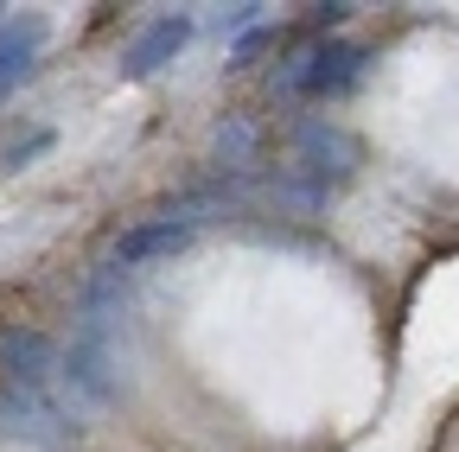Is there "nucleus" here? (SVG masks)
I'll use <instances>...</instances> for the list:
<instances>
[{
	"instance_id": "nucleus-1",
	"label": "nucleus",
	"mask_w": 459,
	"mask_h": 452,
	"mask_svg": "<svg viewBox=\"0 0 459 452\" xmlns=\"http://www.w3.org/2000/svg\"><path fill=\"white\" fill-rule=\"evenodd\" d=\"M370 64H377V45H364V38H319V45H300V51H287V58L268 71V96H281V102H344L351 90H364V77H370Z\"/></svg>"
},
{
	"instance_id": "nucleus-2",
	"label": "nucleus",
	"mask_w": 459,
	"mask_h": 452,
	"mask_svg": "<svg viewBox=\"0 0 459 452\" xmlns=\"http://www.w3.org/2000/svg\"><path fill=\"white\" fill-rule=\"evenodd\" d=\"M0 439L32 452H71L83 439V408L65 388H0Z\"/></svg>"
},
{
	"instance_id": "nucleus-3",
	"label": "nucleus",
	"mask_w": 459,
	"mask_h": 452,
	"mask_svg": "<svg viewBox=\"0 0 459 452\" xmlns=\"http://www.w3.org/2000/svg\"><path fill=\"white\" fill-rule=\"evenodd\" d=\"M57 382H65V395L77 408H115L122 402V325H71Z\"/></svg>"
},
{
	"instance_id": "nucleus-4",
	"label": "nucleus",
	"mask_w": 459,
	"mask_h": 452,
	"mask_svg": "<svg viewBox=\"0 0 459 452\" xmlns=\"http://www.w3.org/2000/svg\"><path fill=\"white\" fill-rule=\"evenodd\" d=\"M192 38H198V13H186V7L147 13V20L134 26V38L115 51V83H147V77H160L172 58H186Z\"/></svg>"
},
{
	"instance_id": "nucleus-5",
	"label": "nucleus",
	"mask_w": 459,
	"mask_h": 452,
	"mask_svg": "<svg viewBox=\"0 0 459 452\" xmlns=\"http://www.w3.org/2000/svg\"><path fill=\"white\" fill-rule=\"evenodd\" d=\"M287 159L313 166L319 179H332L344 192L358 179V166H364V141L344 128L338 115H294V122H287Z\"/></svg>"
},
{
	"instance_id": "nucleus-6",
	"label": "nucleus",
	"mask_w": 459,
	"mask_h": 452,
	"mask_svg": "<svg viewBox=\"0 0 459 452\" xmlns=\"http://www.w3.org/2000/svg\"><path fill=\"white\" fill-rule=\"evenodd\" d=\"M65 370V345L32 325V319H7L0 325V388H57Z\"/></svg>"
},
{
	"instance_id": "nucleus-7",
	"label": "nucleus",
	"mask_w": 459,
	"mask_h": 452,
	"mask_svg": "<svg viewBox=\"0 0 459 452\" xmlns=\"http://www.w3.org/2000/svg\"><path fill=\"white\" fill-rule=\"evenodd\" d=\"M198 236H204V223L153 210V217H134L128 230H115V243H108V261L122 268V274H147L153 261H166V255H179V249H192Z\"/></svg>"
},
{
	"instance_id": "nucleus-8",
	"label": "nucleus",
	"mask_w": 459,
	"mask_h": 452,
	"mask_svg": "<svg viewBox=\"0 0 459 452\" xmlns=\"http://www.w3.org/2000/svg\"><path fill=\"white\" fill-rule=\"evenodd\" d=\"M255 192H262L281 217H325L332 198H338V185L319 179L313 166H300V159H274V166H262V173H255Z\"/></svg>"
},
{
	"instance_id": "nucleus-9",
	"label": "nucleus",
	"mask_w": 459,
	"mask_h": 452,
	"mask_svg": "<svg viewBox=\"0 0 459 452\" xmlns=\"http://www.w3.org/2000/svg\"><path fill=\"white\" fill-rule=\"evenodd\" d=\"M51 45V13H0V102L32 83L39 58Z\"/></svg>"
},
{
	"instance_id": "nucleus-10",
	"label": "nucleus",
	"mask_w": 459,
	"mask_h": 452,
	"mask_svg": "<svg viewBox=\"0 0 459 452\" xmlns=\"http://www.w3.org/2000/svg\"><path fill=\"white\" fill-rule=\"evenodd\" d=\"M204 173H262V122L249 108L217 115L211 147H204Z\"/></svg>"
},
{
	"instance_id": "nucleus-11",
	"label": "nucleus",
	"mask_w": 459,
	"mask_h": 452,
	"mask_svg": "<svg viewBox=\"0 0 459 452\" xmlns=\"http://www.w3.org/2000/svg\"><path fill=\"white\" fill-rule=\"evenodd\" d=\"M51 147H57V128H51V122H32V128H20L7 147H0V173H32V166H39Z\"/></svg>"
},
{
	"instance_id": "nucleus-12",
	"label": "nucleus",
	"mask_w": 459,
	"mask_h": 452,
	"mask_svg": "<svg viewBox=\"0 0 459 452\" xmlns=\"http://www.w3.org/2000/svg\"><path fill=\"white\" fill-rule=\"evenodd\" d=\"M268 20H274V13L262 7V0H243V7H223V13L211 20V32H217L223 45H237V38H249L255 26H268Z\"/></svg>"
},
{
	"instance_id": "nucleus-13",
	"label": "nucleus",
	"mask_w": 459,
	"mask_h": 452,
	"mask_svg": "<svg viewBox=\"0 0 459 452\" xmlns=\"http://www.w3.org/2000/svg\"><path fill=\"white\" fill-rule=\"evenodd\" d=\"M281 38H287V26H281V20H268V26H255L249 38H237V45H230V64H223V71H249L255 58H268V51H274Z\"/></svg>"
}]
</instances>
